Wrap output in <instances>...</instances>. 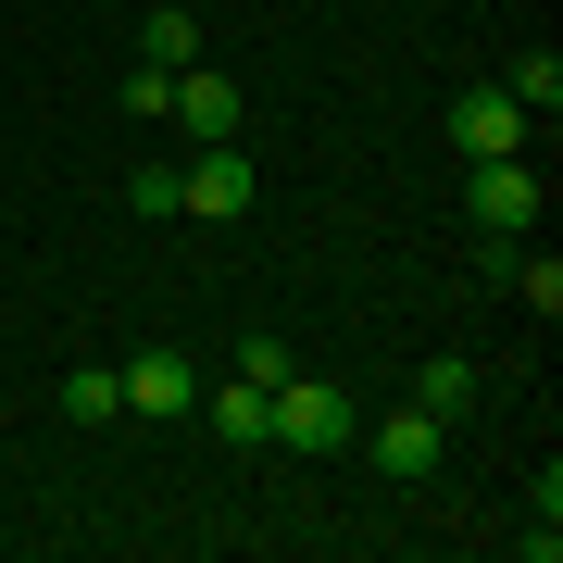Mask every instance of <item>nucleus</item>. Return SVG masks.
Listing matches in <instances>:
<instances>
[{
	"label": "nucleus",
	"instance_id": "1",
	"mask_svg": "<svg viewBox=\"0 0 563 563\" xmlns=\"http://www.w3.org/2000/svg\"><path fill=\"white\" fill-rule=\"evenodd\" d=\"M351 439H363V463H376V476H401V488H426V476H439V439H451V413H426V401H401V413L351 426Z\"/></svg>",
	"mask_w": 563,
	"mask_h": 563
},
{
	"label": "nucleus",
	"instance_id": "2",
	"mask_svg": "<svg viewBox=\"0 0 563 563\" xmlns=\"http://www.w3.org/2000/svg\"><path fill=\"white\" fill-rule=\"evenodd\" d=\"M463 225H476V239H514V225H539V163H526V151L476 163V176H463Z\"/></svg>",
	"mask_w": 563,
	"mask_h": 563
},
{
	"label": "nucleus",
	"instance_id": "3",
	"mask_svg": "<svg viewBox=\"0 0 563 563\" xmlns=\"http://www.w3.org/2000/svg\"><path fill=\"white\" fill-rule=\"evenodd\" d=\"M113 388H125V413H139V426L201 413V363H188V351H139V363H113Z\"/></svg>",
	"mask_w": 563,
	"mask_h": 563
},
{
	"label": "nucleus",
	"instance_id": "4",
	"mask_svg": "<svg viewBox=\"0 0 563 563\" xmlns=\"http://www.w3.org/2000/svg\"><path fill=\"white\" fill-rule=\"evenodd\" d=\"M526 139H539V125H526L514 88H463V101H451V151H463V163H501V151H526Z\"/></svg>",
	"mask_w": 563,
	"mask_h": 563
},
{
	"label": "nucleus",
	"instance_id": "5",
	"mask_svg": "<svg viewBox=\"0 0 563 563\" xmlns=\"http://www.w3.org/2000/svg\"><path fill=\"white\" fill-rule=\"evenodd\" d=\"M176 213H251V151L239 139H201L176 163Z\"/></svg>",
	"mask_w": 563,
	"mask_h": 563
},
{
	"label": "nucleus",
	"instance_id": "6",
	"mask_svg": "<svg viewBox=\"0 0 563 563\" xmlns=\"http://www.w3.org/2000/svg\"><path fill=\"white\" fill-rule=\"evenodd\" d=\"M351 426H363V413L339 401V388H313V376L276 388V439H288V451H351Z\"/></svg>",
	"mask_w": 563,
	"mask_h": 563
},
{
	"label": "nucleus",
	"instance_id": "7",
	"mask_svg": "<svg viewBox=\"0 0 563 563\" xmlns=\"http://www.w3.org/2000/svg\"><path fill=\"white\" fill-rule=\"evenodd\" d=\"M163 125H188V139H239V88H225L213 63H188V76H176V113H163Z\"/></svg>",
	"mask_w": 563,
	"mask_h": 563
},
{
	"label": "nucleus",
	"instance_id": "8",
	"mask_svg": "<svg viewBox=\"0 0 563 563\" xmlns=\"http://www.w3.org/2000/svg\"><path fill=\"white\" fill-rule=\"evenodd\" d=\"M201 401H213V426H225V439H276V388H251V376H225V388H201Z\"/></svg>",
	"mask_w": 563,
	"mask_h": 563
},
{
	"label": "nucleus",
	"instance_id": "9",
	"mask_svg": "<svg viewBox=\"0 0 563 563\" xmlns=\"http://www.w3.org/2000/svg\"><path fill=\"white\" fill-rule=\"evenodd\" d=\"M413 401L426 413H463V401H476V363H463V351H426L413 363Z\"/></svg>",
	"mask_w": 563,
	"mask_h": 563
},
{
	"label": "nucleus",
	"instance_id": "10",
	"mask_svg": "<svg viewBox=\"0 0 563 563\" xmlns=\"http://www.w3.org/2000/svg\"><path fill=\"white\" fill-rule=\"evenodd\" d=\"M63 413H76V426H113V413H125L113 363H76V376H63Z\"/></svg>",
	"mask_w": 563,
	"mask_h": 563
},
{
	"label": "nucleus",
	"instance_id": "11",
	"mask_svg": "<svg viewBox=\"0 0 563 563\" xmlns=\"http://www.w3.org/2000/svg\"><path fill=\"white\" fill-rule=\"evenodd\" d=\"M139 63H163V76H188V63H201V25H188V13H151V25H139Z\"/></svg>",
	"mask_w": 563,
	"mask_h": 563
},
{
	"label": "nucleus",
	"instance_id": "12",
	"mask_svg": "<svg viewBox=\"0 0 563 563\" xmlns=\"http://www.w3.org/2000/svg\"><path fill=\"white\" fill-rule=\"evenodd\" d=\"M501 88L526 101V125H551V113H563V63H551V51H526V63H514Z\"/></svg>",
	"mask_w": 563,
	"mask_h": 563
},
{
	"label": "nucleus",
	"instance_id": "13",
	"mask_svg": "<svg viewBox=\"0 0 563 563\" xmlns=\"http://www.w3.org/2000/svg\"><path fill=\"white\" fill-rule=\"evenodd\" d=\"M125 113L163 125V113H176V76H163V63H125Z\"/></svg>",
	"mask_w": 563,
	"mask_h": 563
},
{
	"label": "nucleus",
	"instance_id": "14",
	"mask_svg": "<svg viewBox=\"0 0 563 563\" xmlns=\"http://www.w3.org/2000/svg\"><path fill=\"white\" fill-rule=\"evenodd\" d=\"M501 276H514V288H526V313H539V325H551V313H563V263H551V251H539V263H501Z\"/></svg>",
	"mask_w": 563,
	"mask_h": 563
},
{
	"label": "nucleus",
	"instance_id": "15",
	"mask_svg": "<svg viewBox=\"0 0 563 563\" xmlns=\"http://www.w3.org/2000/svg\"><path fill=\"white\" fill-rule=\"evenodd\" d=\"M239 376H251V388H288L301 363H288V339H263V325H251V339H239Z\"/></svg>",
	"mask_w": 563,
	"mask_h": 563
}]
</instances>
